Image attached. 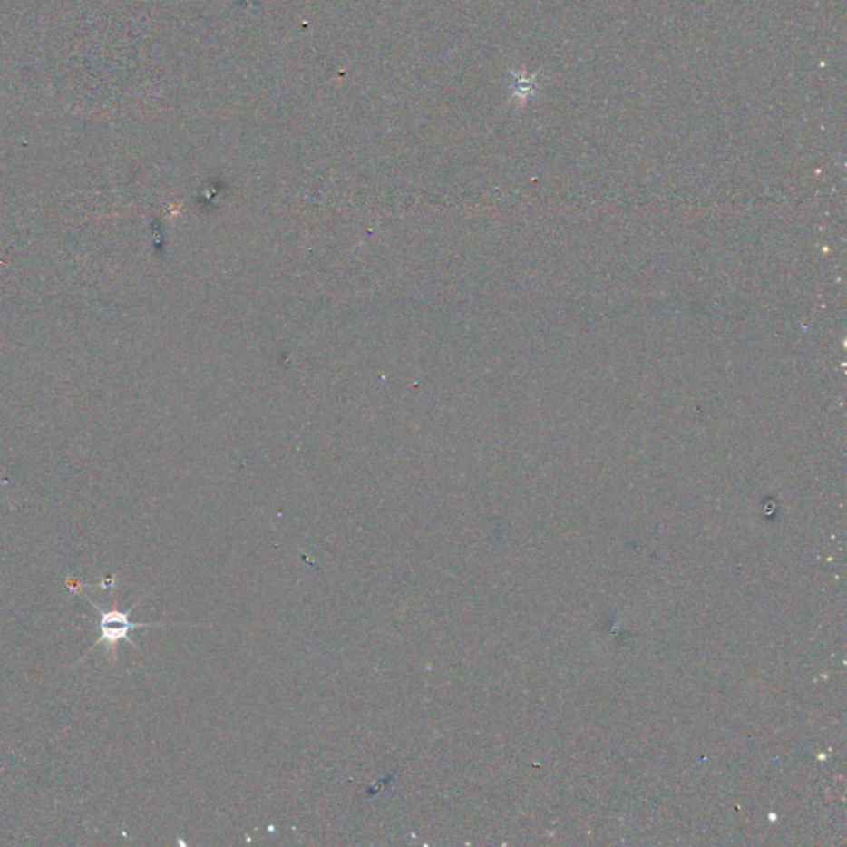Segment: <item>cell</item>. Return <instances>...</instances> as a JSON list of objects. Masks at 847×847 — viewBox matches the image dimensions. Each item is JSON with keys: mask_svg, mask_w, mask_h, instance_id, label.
<instances>
[{"mask_svg": "<svg viewBox=\"0 0 847 847\" xmlns=\"http://www.w3.org/2000/svg\"><path fill=\"white\" fill-rule=\"evenodd\" d=\"M92 606H94L100 616H102V621H100V632H102V638L94 642L92 646V649H88L86 654H90L94 647H98L100 644H110L112 647H114L116 642L120 640H128L131 642L134 647H138L134 642H132L131 638H130V632L134 631V629H140V628H162L164 624H148V622H132L130 621V616H131L132 609L136 604H132L131 609L128 611H120V609H102L98 604L93 603L90 598H86Z\"/></svg>", "mask_w": 847, "mask_h": 847, "instance_id": "6da1fadb", "label": "cell"}]
</instances>
